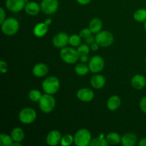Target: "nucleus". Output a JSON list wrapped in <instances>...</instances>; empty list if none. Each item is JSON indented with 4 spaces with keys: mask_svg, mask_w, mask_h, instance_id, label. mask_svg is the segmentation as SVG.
Wrapping results in <instances>:
<instances>
[{
    "mask_svg": "<svg viewBox=\"0 0 146 146\" xmlns=\"http://www.w3.org/2000/svg\"><path fill=\"white\" fill-rule=\"evenodd\" d=\"M48 25L45 23H38L34 27V34L37 37H42L45 35L48 31Z\"/></svg>",
    "mask_w": 146,
    "mask_h": 146,
    "instance_id": "obj_20",
    "label": "nucleus"
},
{
    "mask_svg": "<svg viewBox=\"0 0 146 146\" xmlns=\"http://www.w3.org/2000/svg\"><path fill=\"white\" fill-rule=\"evenodd\" d=\"M144 27H145V29L146 30V21H145V24H144Z\"/></svg>",
    "mask_w": 146,
    "mask_h": 146,
    "instance_id": "obj_43",
    "label": "nucleus"
},
{
    "mask_svg": "<svg viewBox=\"0 0 146 146\" xmlns=\"http://www.w3.org/2000/svg\"><path fill=\"white\" fill-rule=\"evenodd\" d=\"M69 36L65 32H60L56 34L52 40L53 44L55 47L58 48H63L66 46L68 44Z\"/></svg>",
    "mask_w": 146,
    "mask_h": 146,
    "instance_id": "obj_10",
    "label": "nucleus"
},
{
    "mask_svg": "<svg viewBox=\"0 0 146 146\" xmlns=\"http://www.w3.org/2000/svg\"><path fill=\"white\" fill-rule=\"evenodd\" d=\"M140 108L141 111L146 114V96L143 97L140 101Z\"/></svg>",
    "mask_w": 146,
    "mask_h": 146,
    "instance_id": "obj_33",
    "label": "nucleus"
},
{
    "mask_svg": "<svg viewBox=\"0 0 146 146\" xmlns=\"http://www.w3.org/2000/svg\"><path fill=\"white\" fill-rule=\"evenodd\" d=\"M145 71H146V69H145Z\"/></svg>",
    "mask_w": 146,
    "mask_h": 146,
    "instance_id": "obj_45",
    "label": "nucleus"
},
{
    "mask_svg": "<svg viewBox=\"0 0 146 146\" xmlns=\"http://www.w3.org/2000/svg\"><path fill=\"white\" fill-rule=\"evenodd\" d=\"M11 136L15 142H21L24 138V133L21 128H15L11 131Z\"/></svg>",
    "mask_w": 146,
    "mask_h": 146,
    "instance_id": "obj_22",
    "label": "nucleus"
},
{
    "mask_svg": "<svg viewBox=\"0 0 146 146\" xmlns=\"http://www.w3.org/2000/svg\"><path fill=\"white\" fill-rule=\"evenodd\" d=\"M145 64H146V58H145Z\"/></svg>",
    "mask_w": 146,
    "mask_h": 146,
    "instance_id": "obj_44",
    "label": "nucleus"
},
{
    "mask_svg": "<svg viewBox=\"0 0 146 146\" xmlns=\"http://www.w3.org/2000/svg\"><path fill=\"white\" fill-rule=\"evenodd\" d=\"M77 98L83 102H91L94 98V93L88 88H80L77 91Z\"/></svg>",
    "mask_w": 146,
    "mask_h": 146,
    "instance_id": "obj_12",
    "label": "nucleus"
},
{
    "mask_svg": "<svg viewBox=\"0 0 146 146\" xmlns=\"http://www.w3.org/2000/svg\"><path fill=\"white\" fill-rule=\"evenodd\" d=\"M103 23L100 19L94 18L91 21L89 24V29L93 34H98L101 31Z\"/></svg>",
    "mask_w": 146,
    "mask_h": 146,
    "instance_id": "obj_21",
    "label": "nucleus"
},
{
    "mask_svg": "<svg viewBox=\"0 0 146 146\" xmlns=\"http://www.w3.org/2000/svg\"><path fill=\"white\" fill-rule=\"evenodd\" d=\"M91 31L90 30V29H83L82 30H81V31H80L79 33V35L81 37V38H84V39H85L86 38H87V37H88L89 36L91 35Z\"/></svg>",
    "mask_w": 146,
    "mask_h": 146,
    "instance_id": "obj_32",
    "label": "nucleus"
},
{
    "mask_svg": "<svg viewBox=\"0 0 146 146\" xmlns=\"http://www.w3.org/2000/svg\"><path fill=\"white\" fill-rule=\"evenodd\" d=\"M58 7V0H42L41 3V9L47 15L53 14L57 11Z\"/></svg>",
    "mask_w": 146,
    "mask_h": 146,
    "instance_id": "obj_8",
    "label": "nucleus"
},
{
    "mask_svg": "<svg viewBox=\"0 0 146 146\" xmlns=\"http://www.w3.org/2000/svg\"><path fill=\"white\" fill-rule=\"evenodd\" d=\"M80 58H81V61H82L83 63H86L88 60V55H85V56H80Z\"/></svg>",
    "mask_w": 146,
    "mask_h": 146,
    "instance_id": "obj_40",
    "label": "nucleus"
},
{
    "mask_svg": "<svg viewBox=\"0 0 146 146\" xmlns=\"http://www.w3.org/2000/svg\"><path fill=\"white\" fill-rule=\"evenodd\" d=\"M41 7L35 1H29L26 4L24 10L26 13L30 16H36L39 13Z\"/></svg>",
    "mask_w": 146,
    "mask_h": 146,
    "instance_id": "obj_15",
    "label": "nucleus"
},
{
    "mask_svg": "<svg viewBox=\"0 0 146 146\" xmlns=\"http://www.w3.org/2000/svg\"><path fill=\"white\" fill-rule=\"evenodd\" d=\"M48 71V66L46 64L40 63V64H36L34 66L32 70V73L36 77H43L47 74Z\"/></svg>",
    "mask_w": 146,
    "mask_h": 146,
    "instance_id": "obj_17",
    "label": "nucleus"
},
{
    "mask_svg": "<svg viewBox=\"0 0 146 146\" xmlns=\"http://www.w3.org/2000/svg\"><path fill=\"white\" fill-rule=\"evenodd\" d=\"M51 21H52V20H51V19L47 18V19H45V21H44V23H45L46 25L49 26L50 24H51Z\"/></svg>",
    "mask_w": 146,
    "mask_h": 146,
    "instance_id": "obj_41",
    "label": "nucleus"
},
{
    "mask_svg": "<svg viewBox=\"0 0 146 146\" xmlns=\"http://www.w3.org/2000/svg\"><path fill=\"white\" fill-rule=\"evenodd\" d=\"M137 140L138 138L135 134L133 133H127L121 138V144L123 146H134L136 144Z\"/></svg>",
    "mask_w": 146,
    "mask_h": 146,
    "instance_id": "obj_16",
    "label": "nucleus"
},
{
    "mask_svg": "<svg viewBox=\"0 0 146 146\" xmlns=\"http://www.w3.org/2000/svg\"><path fill=\"white\" fill-rule=\"evenodd\" d=\"M12 145L21 146V142H15V141H14V143H13V145Z\"/></svg>",
    "mask_w": 146,
    "mask_h": 146,
    "instance_id": "obj_42",
    "label": "nucleus"
},
{
    "mask_svg": "<svg viewBox=\"0 0 146 146\" xmlns=\"http://www.w3.org/2000/svg\"><path fill=\"white\" fill-rule=\"evenodd\" d=\"M134 19L138 22H145L146 21V9H140L137 10L133 15Z\"/></svg>",
    "mask_w": 146,
    "mask_h": 146,
    "instance_id": "obj_25",
    "label": "nucleus"
},
{
    "mask_svg": "<svg viewBox=\"0 0 146 146\" xmlns=\"http://www.w3.org/2000/svg\"><path fill=\"white\" fill-rule=\"evenodd\" d=\"M138 145L140 146H146V138H143V139H141V141H140Z\"/></svg>",
    "mask_w": 146,
    "mask_h": 146,
    "instance_id": "obj_39",
    "label": "nucleus"
},
{
    "mask_svg": "<svg viewBox=\"0 0 146 146\" xmlns=\"http://www.w3.org/2000/svg\"><path fill=\"white\" fill-rule=\"evenodd\" d=\"M5 17H6V14H5V11H4V9L2 8V7H1V8H0V24H1V23L6 19Z\"/></svg>",
    "mask_w": 146,
    "mask_h": 146,
    "instance_id": "obj_36",
    "label": "nucleus"
},
{
    "mask_svg": "<svg viewBox=\"0 0 146 146\" xmlns=\"http://www.w3.org/2000/svg\"><path fill=\"white\" fill-rule=\"evenodd\" d=\"M68 44L72 46H79L81 44V37L80 35L77 34H74L69 36V40H68Z\"/></svg>",
    "mask_w": 146,
    "mask_h": 146,
    "instance_id": "obj_28",
    "label": "nucleus"
},
{
    "mask_svg": "<svg viewBox=\"0 0 146 146\" xmlns=\"http://www.w3.org/2000/svg\"><path fill=\"white\" fill-rule=\"evenodd\" d=\"M106 84V78L101 74H96L91 79V85L93 88L100 89L102 88Z\"/></svg>",
    "mask_w": 146,
    "mask_h": 146,
    "instance_id": "obj_18",
    "label": "nucleus"
},
{
    "mask_svg": "<svg viewBox=\"0 0 146 146\" xmlns=\"http://www.w3.org/2000/svg\"><path fill=\"white\" fill-rule=\"evenodd\" d=\"M41 96H42V94H41L39 91L36 89L31 90L29 94V98L31 101H34V102H38Z\"/></svg>",
    "mask_w": 146,
    "mask_h": 146,
    "instance_id": "obj_29",
    "label": "nucleus"
},
{
    "mask_svg": "<svg viewBox=\"0 0 146 146\" xmlns=\"http://www.w3.org/2000/svg\"><path fill=\"white\" fill-rule=\"evenodd\" d=\"M96 41L102 47H108L113 44L114 38L113 34L108 31H101L95 36Z\"/></svg>",
    "mask_w": 146,
    "mask_h": 146,
    "instance_id": "obj_6",
    "label": "nucleus"
},
{
    "mask_svg": "<svg viewBox=\"0 0 146 146\" xmlns=\"http://www.w3.org/2000/svg\"><path fill=\"white\" fill-rule=\"evenodd\" d=\"M7 69H8V66H7V64L4 61H0V71L2 74L7 73Z\"/></svg>",
    "mask_w": 146,
    "mask_h": 146,
    "instance_id": "obj_34",
    "label": "nucleus"
},
{
    "mask_svg": "<svg viewBox=\"0 0 146 146\" xmlns=\"http://www.w3.org/2000/svg\"><path fill=\"white\" fill-rule=\"evenodd\" d=\"M25 0H6V7L12 12H19L26 5Z\"/></svg>",
    "mask_w": 146,
    "mask_h": 146,
    "instance_id": "obj_11",
    "label": "nucleus"
},
{
    "mask_svg": "<svg viewBox=\"0 0 146 146\" xmlns=\"http://www.w3.org/2000/svg\"><path fill=\"white\" fill-rule=\"evenodd\" d=\"M1 31L7 36H13L17 33L19 29V24L16 19L13 17L6 19L1 24Z\"/></svg>",
    "mask_w": 146,
    "mask_h": 146,
    "instance_id": "obj_1",
    "label": "nucleus"
},
{
    "mask_svg": "<svg viewBox=\"0 0 146 146\" xmlns=\"http://www.w3.org/2000/svg\"><path fill=\"white\" fill-rule=\"evenodd\" d=\"M107 142L111 145H117L121 143V137L117 133H110L106 137Z\"/></svg>",
    "mask_w": 146,
    "mask_h": 146,
    "instance_id": "obj_23",
    "label": "nucleus"
},
{
    "mask_svg": "<svg viewBox=\"0 0 146 146\" xmlns=\"http://www.w3.org/2000/svg\"><path fill=\"white\" fill-rule=\"evenodd\" d=\"M61 134L58 131H51L48 133L46 136V143L48 145L54 146L56 145L61 142Z\"/></svg>",
    "mask_w": 146,
    "mask_h": 146,
    "instance_id": "obj_13",
    "label": "nucleus"
},
{
    "mask_svg": "<svg viewBox=\"0 0 146 146\" xmlns=\"http://www.w3.org/2000/svg\"><path fill=\"white\" fill-rule=\"evenodd\" d=\"M12 138L10 135L5 133L0 134V145L1 146H11L13 145Z\"/></svg>",
    "mask_w": 146,
    "mask_h": 146,
    "instance_id": "obj_26",
    "label": "nucleus"
},
{
    "mask_svg": "<svg viewBox=\"0 0 146 146\" xmlns=\"http://www.w3.org/2000/svg\"><path fill=\"white\" fill-rule=\"evenodd\" d=\"M104 65L105 63L102 57L100 56H94L90 60L88 67L91 72L96 74L102 71L104 68Z\"/></svg>",
    "mask_w": 146,
    "mask_h": 146,
    "instance_id": "obj_9",
    "label": "nucleus"
},
{
    "mask_svg": "<svg viewBox=\"0 0 146 146\" xmlns=\"http://www.w3.org/2000/svg\"><path fill=\"white\" fill-rule=\"evenodd\" d=\"M74 70H75V72L76 73L78 76L86 75V74L88 73V71H90L88 66H87L86 64H84V63L78 64V65L75 67Z\"/></svg>",
    "mask_w": 146,
    "mask_h": 146,
    "instance_id": "obj_27",
    "label": "nucleus"
},
{
    "mask_svg": "<svg viewBox=\"0 0 146 146\" xmlns=\"http://www.w3.org/2000/svg\"><path fill=\"white\" fill-rule=\"evenodd\" d=\"M99 46H100V45L98 44V43L96 42V41H95V42H94L93 44H91V50H92V51H97V50L99 48Z\"/></svg>",
    "mask_w": 146,
    "mask_h": 146,
    "instance_id": "obj_37",
    "label": "nucleus"
},
{
    "mask_svg": "<svg viewBox=\"0 0 146 146\" xmlns=\"http://www.w3.org/2000/svg\"><path fill=\"white\" fill-rule=\"evenodd\" d=\"M121 104V98L118 96H112L107 101V108L110 111H115L120 107Z\"/></svg>",
    "mask_w": 146,
    "mask_h": 146,
    "instance_id": "obj_19",
    "label": "nucleus"
},
{
    "mask_svg": "<svg viewBox=\"0 0 146 146\" xmlns=\"http://www.w3.org/2000/svg\"><path fill=\"white\" fill-rule=\"evenodd\" d=\"M74 142V137L71 134H66L61 138V143L63 146H69Z\"/></svg>",
    "mask_w": 146,
    "mask_h": 146,
    "instance_id": "obj_30",
    "label": "nucleus"
},
{
    "mask_svg": "<svg viewBox=\"0 0 146 146\" xmlns=\"http://www.w3.org/2000/svg\"><path fill=\"white\" fill-rule=\"evenodd\" d=\"M131 85L135 89H142L146 85L145 78L141 74H137V75L134 76L131 79Z\"/></svg>",
    "mask_w": 146,
    "mask_h": 146,
    "instance_id": "obj_14",
    "label": "nucleus"
},
{
    "mask_svg": "<svg viewBox=\"0 0 146 146\" xmlns=\"http://www.w3.org/2000/svg\"><path fill=\"white\" fill-rule=\"evenodd\" d=\"M78 54H79L80 56H82L88 55L90 52V48L88 46V44H81L79 46H78Z\"/></svg>",
    "mask_w": 146,
    "mask_h": 146,
    "instance_id": "obj_31",
    "label": "nucleus"
},
{
    "mask_svg": "<svg viewBox=\"0 0 146 146\" xmlns=\"http://www.w3.org/2000/svg\"><path fill=\"white\" fill-rule=\"evenodd\" d=\"M84 41H85V43L86 44H88V45H91V44H93L94 42H95L96 41V38L95 37H94L93 36H89L88 37H87V38H86L85 39H84Z\"/></svg>",
    "mask_w": 146,
    "mask_h": 146,
    "instance_id": "obj_35",
    "label": "nucleus"
},
{
    "mask_svg": "<svg viewBox=\"0 0 146 146\" xmlns=\"http://www.w3.org/2000/svg\"><path fill=\"white\" fill-rule=\"evenodd\" d=\"M108 145V143L104 138V134H101L98 137L91 140V142L90 143L91 146H106Z\"/></svg>",
    "mask_w": 146,
    "mask_h": 146,
    "instance_id": "obj_24",
    "label": "nucleus"
},
{
    "mask_svg": "<svg viewBox=\"0 0 146 146\" xmlns=\"http://www.w3.org/2000/svg\"><path fill=\"white\" fill-rule=\"evenodd\" d=\"M76 1L81 5H87L91 2V0H76Z\"/></svg>",
    "mask_w": 146,
    "mask_h": 146,
    "instance_id": "obj_38",
    "label": "nucleus"
},
{
    "mask_svg": "<svg viewBox=\"0 0 146 146\" xmlns=\"http://www.w3.org/2000/svg\"><path fill=\"white\" fill-rule=\"evenodd\" d=\"M60 56L64 62L69 64H75L80 58L78 51L71 47L63 48L60 51Z\"/></svg>",
    "mask_w": 146,
    "mask_h": 146,
    "instance_id": "obj_2",
    "label": "nucleus"
},
{
    "mask_svg": "<svg viewBox=\"0 0 146 146\" xmlns=\"http://www.w3.org/2000/svg\"><path fill=\"white\" fill-rule=\"evenodd\" d=\"M91 140V133L85 128L78 130L74 135V143L77 146L89 145Z\"/></svg>",
    "mask_w": 146,
    "mask_h": 146,
    "instance_id": "obj_5",
    "label": "nucleus"
},
{
    "mask_svg": "<svg viewBox=\"0 0 146 146\" xmlns=\"http://www.w3.org/2000/svg\"><path fill=\"white\" fill-rule=\"evenodd\" d=\"M39 108L45 113H49L54 109L56 106L55 98L52 95L45 94L42 95L41 98L38 101Z\"/></svg>",
    "mask_w": 146,
    "mask_h": 146,
    "instance_id": "obj_3",
    "label": "nucleus"
},
{
    "mask_svg": "<svg viewBox=\"0 0 146 146\" xmlns=\"http://www.w3.org/2000/svg\"><path fill=\"white\" fill-rule=\"evenodd\" d=\"M60 88L59 80L55 76H49L42 83V88L45 94H55Z\"/></svg>",
    "mask_w": 146,
    "mask_h": 146,
    "instance_id": "obj_4",
    "label": "nucleus"
},
{
    "mask_svg": "<svg viewBox=\"0 0 146 146\" xmlns=\"http://www.w3.org/2000/svg\"><path fill=\"white\" fill-rule=\"evenodd\" d=\"M36 118V113L33 108H25L19 114V119L24 124H31Z\"/></svg>",
    "mask_w": 146,
    "mask_h": 146,
    "instance_id": "obj_7",
    "label": "nucleus"
}]
</instances>
